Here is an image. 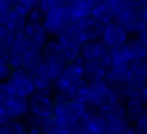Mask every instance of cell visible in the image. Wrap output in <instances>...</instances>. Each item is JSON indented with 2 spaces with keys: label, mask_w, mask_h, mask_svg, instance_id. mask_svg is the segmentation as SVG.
Returning a JSON list of instances; mask_svg holds the SVG:
<instances>
[{
  "label": "cell",
  "mask_w": 147,
  "mask_h": 134,
  "mask_svg": "<svg viewBox=\"0 0 147 134\" xmlns=\"http://www.w3.org/2000/svg\"><path fill=\"white\" fill-rule=\"evenodd\" d=\"M130 61H147V46L140 42L134 36H130L125 42Z\"/></svg>",
  "instance_id": "d6986e66"
},
{
  "label": "cell",
  "mask_w": 147,
  "mask_h": 134,
  "mask_svg": "<svg viewBox=\"0 0 147 134\" xmlns=\"http://www.w3.org/2000/svg\"><path fill=\"white\" fill-rule=\"evenodd\" d=\"M13 38H14V33L8 27L0 24V45L2 47L9 46L13 41Z\"/></svg>",
  "instance_id": "e575fe53"
},
{
  "label": "cell",
  "mask_w": 147,
  "mask_h": 134,
  "mask_svg": "<svg viewBox=\"0 0 147 134\" xmlns=\"http://www.w3.org/2000/svg\"><path fill=\"white\" fill-rule=\"evenodd\" d=\"M71 134H85L83 131H78V132H75V133H71Z\"/></svg>",
  "instance_id": "f6af8a7d"
},
{
  "label": "cell",
  "mask_w": 147,
  "mask_h": 134,
  "mask_svg": "<svg viewBox=\"0 0 147 134\" xmlns=\"http://www.w3.org/2000/svg\"><path fill=\"white\" fill-rule=\"evenodd\" d=\"M42 61L46 65L48 74H49V77L53 81L63 72V70L67 65V63H65V61L63 60L62 56H56V57H52V58L42 60Z\"/></svg>",
  "instance_id": "603a6c76"
},
{
  "label": "cell",
  "mask_w": 147,
  "mask_h": 134,
  "mask_svg": "<svg viewBox=\"0 0 147 134\" xmlns=\"http://www.w3.org/2000/svg\"><path fill=\"white\" fill-rule=\"evenodd\" d=\"M62 46V45H61ZM62 57L65 63L83 62L80 58V47L79 46H62Z\"/></svg>",
  "instance_id": "f1b7e54d"
},
{
  "label": "cell",
  "mask_w": 147,
  "mask_h": 134,
  "mask_svg": "<svg viewBox=\"0 0 147 134\" xmlns=\"http://www.w3.org/2000/svg\"><path fill=\"white\" fill-rule=\"evenodd\" d=\"M10 47H11L13 52H15L16 54H18L20 56H22L23 54H25L28 50L31 49L30 42H29L28 38L24 36L23 32L14 34L13 41H11V44H10Z\"/></svg>",
  "instance_id": "484cf974"
},
{
  "label": "cell",
  "mask_w": 147,
  "mask_h": 134,
  "mask_svg": "<svg viewBox=\"0 0 147 134\" xmlns=\"http://www.w3.org/2000/svg\"><path fill=\"white\" fill-rule=\"evenodd\" d=\"M64 2L65 1H63V0H42V1H38V8L45 15L46 13L62 6Z\"/></svg>",
  "instance_id": "d6a6232c"
},
{
  "label": "cell",
  "mask_w": 147,
  "mask_h": 134,
  "mask_svg": "<svg viewBox=\"0 0 147 134\" xmlns=\"http://www.w3.org/2000/svg\"><path fill=\"white\" fill-rule=\"evenodd\" d=\"M1 53H2V46L0 45V56H1Z\"/></svg>",
  "instance_id": "bcb514c9"
},
{
  "label": "cell",
  "mask_w": 147,
  "mask_h": 134,
  "mask_svg": "<svg viewBox=\"0 0 147 134\" xmlns=\"http://www.w3.org/2000/svg\"><path fill=\"white\" fill-rule=\"evenodd\" d=\"M144 96H145V100L147 102V81L145 84V87H144Z\"/></svg>",
  "instance_id": "ee69618b"
},
{
  "label": "cell",
  "mask_w": 147,
  "mask_h": 134,
  "mask_svg": "<svg viewBox=\"0 0 147 134\" xmlns=\"http://www.w3.org/2000/svg\"><path fill=\"white\" fill-rule=\"evenodd\" d=\"M53 108H54V100H53V95L51 94L34 92L29 97L30 113L34 115L40 119L52 117Z\"/></svg>",
  "instance_id": "52a82bcc"
},
{
  "label": "cell",
  "mask_w": 147,
  "mask_h": 134,
  "mask_svg": "<svg viewBox=\"0 0 147 134\" xmlns=\"http://www.w3.org/2000/svg\"><path fill=\"white\" fill-rule=\"evenodd\" d=\"M34 87H36V92H40V93H45V94H51L53 95L54 93V87H53V80L51 79L46 65L44 63V61H41V63L30 72Z\"/></svg>",
  "instance_id": "30bf717a"
},
{
  "label": "cell",
  "mask_w": 147,
  "mask_h": 134,
  "mask_svg": "<svg viewBox=\"0 0 147 134\" xmlns=\"http://www.w3.org/2000/svg\"><path fill=\"white\" fill-rule=\"evenodd\" d=\"M24 36L28 38L31 49L41 52L44 45L49 39V36L47 34L42 23H25V26L23 29Z\"/></svg>",
  "instance_id": "9c48e42d"
},
{
  "label": "cell",
  "mask_w": 147,
  "mask_h": 134,
  "mask_svg": "<svg viewBox=\"0 0 147 134\" xmlns=\"http://www.w3.org/2000/svg\"><path fill=\"white\" fill-rule=\"evenodd\" d=\"M109 53H110L113 64H115V63H126V64H129L131 62L125 44L109 48Z\"/></svg>",
  "instance_id": "83f0119b"
},
{
  "label": "cell",
  "mask_w": 147,
  "mask_h": 134,
  "mask_svg": "<svg viewBox=\"0 0 147 134\" xmlns=\"http://www.w3.org/2000/svg\"><path fill=\"white\" fill-rule=\"evenodd\" d=\"M25 23H26V16L22 15L14 8H11L1 19V24L8 27L14 34L23 32Z\"/></svg>",
  "instance_id": "e0dca14e"
},
{
  "label": "cell",
  "mask_w": 147,
  "mask_h": 134,
  "mask_svg": "<svg viewBox=\"0 0 147 134\" xmlns=\"http://www.w3.org/2000/svg\"><path fill=\"white\" fill-rule=\"evenodd\" d=\"M0 24H1V22H0Z\"/></svg>",
  "instance_id": "7dc6e473"
},
{
  "label": "cell",
  "mask_w": 147,
  "mask_h": 134,
  "mask_svg": "<svg viewBox=\"0 0 147 134\" xmlns=\"http://www.w3.org/2000/svg\"><path fill=\"white\" fill-rule=\"evenodd\" d=\"M77 26L80 29L83 37L85 41H94V40H101L102 32H103V25L94 21L91 16L83 18L78 22H75Z\"/></svg>",
  "instance_id": "8fae6325"
},
{
  "label": "cell",
  "mask_w": 147,
  "mask_h": 134,
  "mask_svg": "<svg viewBox=\"0 0 147 134\" xmlns=\"http://www.w3.org/2000/svg\"><path fill=\"white\" fill-rule=\"evenodd\" d=\"M140 42H142L145 46H147V25H141L139 30L133 34Z\"/></svg>",
  "instance_id": "ab89813d"
},
{
  "label": "cell",
  "mask_w": 147,
  "mask_h": 134,
  "mask_svg": "<svg viewBox=\"0 0 147 134\" xmlns=\"http://www.w3.org/2000/svg\"><path fill=\"white\" fill-rule=\"evenodd\" d=\"M11 71H13V69L9 65V63L6 61V58L0 56V82L7 81Z\"/></svg>",
  "instance_id": "d590c367"
},
{
  "label": "cell",
  "mask_w": 147,
  "mask_h": 134,
  "mask_svg": "<svg viewBox=\"0 0 147 134\" xmlns=\"http://www.w3.org/2000/svg\"><path fill=\"white\" fill-rule=\"evenodd\" d=\"M23 120H24V123L26 124L28 128L31 129V128H40V124H41V120H42V119H40V118L36 117L34 115H32V113L29 112V113L23 118Z\"/></svg>",
  "instance_id": "74e56055"
},
{
  "label": "cell",
  "mask_w": 147,
  "mask_h": 134,
  "mask_svg": "<svg viewBox=\"0 0 147 134\" xmlns=\"http://www.w3.org/2000/svg\"><path fill=\"white\" fill-rule=\"evenodd\" d=\"M29 134H45L40 128H31L29 129Z\"/></svg>",
  "instance_id": "7bdbcfd3"
},
{
  "label": "cell",
  "mask_w": 147,
  "mask_h": 134,
  "mask_svg": "<svg viewBox=\"0 0 147 134\" xmlns=\"http://www.w3.org/2000/svg\"><path fill=\"white\" fill-rule=\"evenodd\" d=\"M107 119V132L106 134H122L127 127L132 126V121L127 117L108 116Z\"/></svg>",
  "instance_id": "44dd1931"
},
{
  "label": "cell",
  "mask_w": 147,
  "mask_h": 134,
  "mask_svg": "<svg viewBox=\"0 0 147 134\" xmlns=\"http://www.w3.org/2000/svg\"><path fill=\"white\" fill-rule=\"evenodd\" d=\"M42 19H44V14L38 8V6L36 8H33L26 16L28 23H42Z\"/></svg>",
  "instance_id": "8d00e7d4"
},
{
  "label": "cell",
  "mask_w": 147,
  "mask_h": 134,
  "mask_svg": "<svg viewBox=\"0 0 147 134\" xmlns=\"http://www.w3.org/2000/svg\"><path fill=\"white\" fill-rule=\"evenodd\" d=\"M136 14H137L141 25H147V0L137 1Z\"/></svg>",
  "instance_id": "836d02e7"
},
{
  "label": "cell",
  "mask_w": 147,
  "mask_h": 134,
  "mask_svg": "<svg viewBox=\"0 0 147 134\" xmlns=\"http://www.w3.org/2000/svg\"><path fill=\"white\" fill-rule=\"evenodd\" d=\"M60 124L53 118V117H48L41 120L40 124V129L45 133V134H55L59 129H60Z\"/></svg>",
  "instance_id": "4dcf8cb0"
},
{
  "label": "cell",
  "mask_w": 147,
  "mask_h": 134,
  "mask_svg": "<svg viewBox=\"0 0 147 134\" xmlns=\"http://www.w3.org/2000/svg\"><path fill=\"white\" fill-rule=\"evenodd\" d=\"M13 6H14V1L11 0H0V22L2 17L13 8Z\"/></svg>",
  "instance_id": "f35d334b"
},
{
  "label": "cell",
  "mask_w": 147,
  "mask_h": 134,
  "mask_svg": "<svg viewBox=\"0 0 147 134\" xmlns=\"http://www.w3.org/2000/svg\"><path fill=\"white\" fill-rule=\"evenodd\" d=\"M137 1L134 0H116L114 1L115 17L114 21L118 23L124 30L131 34L136 32L141 26V23L136 14Z\"/></svg>",
  "instance_id": "6da1fadb"
},
{
  "label": "cell",
  "mask_w": 147,
  "mask_h": 134,
  "mask_svg": "<svg viewBox=\"0 0 147 134\" xmlns=\"http://www.w3.org/2000/svg\"><path fill=\"white\" fill-rule=\"evenodd\" d=\"M83 73L86 82H93L105 79L106 69L98 62H83Z\"/></svg>",
  "instance_id": "ffe728a7"
},
{
  "label": "cell",
  "mask_w": 147,
  "mask_h": 134,
  "mask_svg": "<svg viewBox=\"0 0 147 134\" xmlns=\"http://www.w3.org/2000/svg\"><path fill=\"white\" fill-rule=\"evenodd\" d=\"M0 134H29V128L23 119H9L0 128Z\"/></svg>",
  "instance_id": "cb8c5ba5"
},
{
  "label": "cell",
  "mask_w": 147,
  "mask_h": 134,
  "mask_svg": "<svg viewBox=\"0 0 147 134\" xmlns=\"http://www.w3.org/2000/svg\"><path fill=\"white\" fill-rule=\"evenodd\" d=\"M9 119L10 118H9L7 111H6V108L3 105H0V128L3 127Z\"/></svg>",
  "instance_id": "60d3db41"
},
{
  "label": "cell",
  "mask_w": 147,
  "mask_h": 134,
  "mask_svg": "<svg viewBox=\"0 0 147 134\" xmlns=\"http://www.w3.org/2000/svg\"><path fill=\"white\" fill-rule=\"evenodd\" d=\"M91 17L96 21L98 23L106 25L114 21L115 17V9H114V1H96L95 6L92 10Z\"/></svg>",
  "instance_id": "4fadbf2b"
},
{
  "label": "cell",
  "mask_w": 147,
  "mask_h": 134,
  "mask_svg": "<svg viewBox=\"0 0 147 134\" xmlns=\"http://www.w3.org/2000/svg\"><path fill=\"white\" fill-rule=\"evenodd\" d=\"M125 110L127 118L132 121V124L144 113L147 102L144 96H130L125 102Z\"/></svg>",
  "instance_id": "ac0fdd59"
},
{
  "label": "cell",
  "mask_w": 147,
  "mask_h": 134,
  "mask_svg": "<svg viewBox=\"0 0 147 134\" xmlns=\"http://www.w3.org/2000/svg\"><path fill=\"white\" fill-rule=\"evenodd\" d=\"M83 79H84L83 62L68 63L65 65L63 72L53 82L54 93H64V94H67L69 88L74 84H76V82H78Z\"/></svg>",
  "instance_id": "277c9868"
},
{
  "label": "cell",
  "mask_w": 147,
  "mask_h": 134,
  "mask_svg": "<svg viewBox=\"0 0 147 134\" xmlns=\"http://www.w3.org/2000/svg\"><path fill=\"white\" fill-rule=\"evenodd\" d=\"M87 87H88V82H86V81L83 79V80H80V81L74 84V85L69 88L67 95L69 96L70 100L84 102V97H85V95H86Z\"/></svg>",
  "instance_id": "4316f807"
},
{
  "label": "cell",
  "mask_w": 147,
  "mask_h": 134,
  "mask_svg": "<svg viewBox=\"0 0 147 134\" xmlns=\"http://www.w3.org/2000/svg\"><path fill=\"white\" fill-rule=\"evenodd\" d=\"M6 111L10 119H23L29 112V98L14 96L13 100L5 105Z\"/></svg>",
  "instance_id": "2e32d148"
},
{
  "label": "cell",
  "mask_w": 147,
  "mask_h": 134,
  "mask_svg": "<svg viewBox=\"0 0 147 134\" xmlns=\"http://www.w3.org/2000/svg\"><path fill=\"white\" fill-rule=\"evenodd\" d=\"M122 134H137V132H136V129H134V127H133V125H132V126L127 127Z\"/></svg>",
  "instance_id": "b9f144b4"
},
{
  "label": "cell",
  "mask_w": 147,
  "mask_h": 134,
  "mask_svg": "<svg viewBox=\"0 0 147 134\" xmlns=\"http://www.w3.org/2000/svg\"><path fill=\"white\" fill-rule=\"evenodd\" d=\"M129 37H130V34L124 30V27H122L118 23L113 21V22L103 25L101 41L108 48H111V47H116L119 45H124L127 41Z\"/></svg>",
  "instance_id": "ba28073f"
},
{
  "label": "cell",
  "mask_w": 147,
  "mask_h": 134,
  "mask_svg": "<svg viewBox=\"0 0 147 134\" xmlns=\"http://www.w3.org/2000/svg\"><path fill=\"white\" fill-rule=\"evenodd\" d=\"M68 1H65L62 6L46 13L44 15L42 25L49 36V38H56L67 26H69L72 22L68 6Z\"/></svg>",
  "instance_id": "7a4b0ae2"
},
{
  "label": "cell",
  "mask_w": 147,
  "mask_h": 134,
  "mask_svg": "<svg viewBox=\"0 0 147 134\" xmlns=\"http://www.w3.org/2000/svg\"><path fill=\"white\" fill-rule=\"evenodd\" d=\"M14 93L7 81L0 82V105H7L14 97Z\"/></svg>",
  "instance_id": "1f68e13d"
},
{
  "label": "cell",
  "mask_w": 147,
  "mask_h": 134,
  "mask_svg": "<svg viewBox=\"0 0 147 134\" xmlns=\"http://www.w3.org/2000/svg\"><path fill=\"white\" fill-rule=\"evenodd\" d=\"M37 6H38V1L34 0H18V1H14L13 8L18 13H21L22 15L28 16V14Z\"/></svg>",
  "instance_id": "f546056e"
},
{
  "label": "cell",
  "mask_w": 147,
  "mask_h": 134,
  "mask_svg": "<svg viewBox=\"0 0 147 134\" xmlns=\"http://www.w3.org/2000/svg\"><path fill=\"white\" fill-rule=\"evenodd\" d=\"M129 64H126V63H115L106 70V76H105L103 80L108 84L109 87L113 88V87H116V86L122 85V84L125 82L127 71H129Z\"/></svg>",
  "instance_id": "5bb4252c"
},
{
  "label": "cell",
  "mask_w": 147,
  "mask_h": 134,
  "mask_svg": "<svg viewBox=\"0 0 147 134\" xmlns=\"http://www.w3.org/2000/svg\"><path fill=\"white\" fill-rule=\"evenodd\" d=\"M80 58L83 62H98L106 70L113 65L109 48L101 41H85L80 46Z\"/></svg>",
  "instance_id": "3957f363"
},
{
  "label": "cell",
  "mask_w": 147,
  "mask_h": 134,
  "mask_svg": "<svg viewBox=\"0 0 147 134\" xmlns=\"http://www.w3.org/2000/svg\"><path fill=\"white\" fill-rule=\"evenodd\" d=\"M96 1L93 0H74L68 1L67 6L71 16L72 22H78L83 18L90 17Z\"/></svg>",
  "instance_id": "7c38bea8"
},
{
  "label": "cell",
  "mask_w": 147,
  "mask_h": 134,
  "mask_svg": "<svg viewBox=\"0 0 147 134\" xmlns=\"http://www.w3.org/2000/svg\"><path fill=\"white\" fill-rule=\"evenodd\" d=\"M7 84L11 88L15 96L29 98L36 92L30 72H26L23 69H14L7 80Z\"/></svg>",
  "instance_id": "5b68a950"
},
{
  "label": "cell",
  "mask_w": 147,
  "mask_h": 134,
  "mask_svg": "<svg viewBox=\"0 0 147 134\" xmlns=\"http://www.w3.org/2000/svg\"><path fill=\"white\" fill-rule=\"evenodd\" d=\"M80 129L85 134H106L107 119L105 115L95 109L87 108L86 113L78 120Z\"/></svg>",
  "instance_id": "8992f818"
},
{
  "label": "cell",
  "mask_w": 147,
  "mask_h": 134,
  "mask_svg": "<svg viewBox=\"0 0 147 134\" xmlns=\"http://www.w3.org/2000/svg\"><path fill=\"white\" fill-rule=\"evenodd\" d=\"M56 39L62 46H82L85 42V39L83 37V33L80 29L77 26L76 23H71L69 26H67L57 37Z\"/></svg>",
  "instance_id": "9a60e30c"
},
{
  "label": "cell",
  "mask_w": 147,
  "mask_h": 134,
  "mask_svg": "<svg viewBox=\"0 0 147 134\" xmlns=\"http://www.w3.org/2000/svg\"><path fill=\"white\" fill-rule=\"evenodd\" d=\"M41 61H42L41 52L34 50V49H30L25 54L22 55L21 69H23L26 72H31L32 70H34L41 63Z\"/></svg>",
  "instance_id": "7402d4cb"
},
{
  "label": "cell",
  "mask_w": 147,
  "mask_h": 134,
  "mask_svg": "<svg viewBox=\"0 0 147 134\" xmlns=\"http://www.w3.org/2000/svg\"><path fill=\"white\" fill-rule=\"evenodd\" d=\"M56 56H62V46L56 38H49L41 49V57L48 60Z\"/></svg>",
  "instance_id": "d4e9b609"
}]
</instances>
